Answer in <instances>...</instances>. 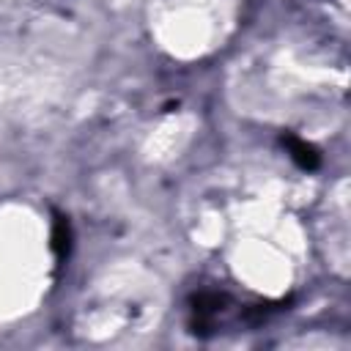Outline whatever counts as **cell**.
I'll use <instances>...</instances> for the list:
<instances>
[{"label":"cell","instance_id":"obj_1","mask_svg":"<svg viewBox=\"0 0 351 351\" xmlns=\"http://www.w3.org/2000/svg\"><path fill=\"white\" fill-rule=\"evenodd\" d=\"M288 145H291V151H293V159L302 165V167H315L318 165V156H315V151L307 145V143H299V140H288Z\"/></svg>","mask_w":351,"mask_h":351}]
</instances>
